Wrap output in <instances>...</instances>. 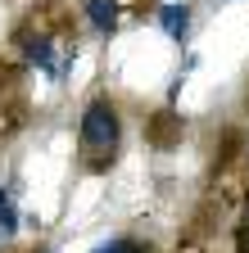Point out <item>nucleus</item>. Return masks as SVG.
<instances>
[{
  "mask_svg": "<svg viewBox=\"0 0 249 253\" xmlns=\"http://www.w3.org/2000/svg\"><path fill=\"white\" fill-rule=\"evenodd\" d=\"M122 109L113 95H91L86 109H82V122H77V168L86 176H104L118 168L122 158Z\"/></svg>",
  "mask_w": 249,
  "mask_h": 253,
  "instance_id": "nucleus-1",
  "label": "nucleus"
},
{
  "mask_svg": "<svg viewBox=\"0 0 249 253\" xmlns=\"http://www.w3.org/2000/svg\"><path fill=\"white\" fill-rule=\"evenodd\" d=\"M18 45H23V59L32 63V68L50 73L54 82L64 77V73H59V63H54V37H50V32H23V37H18Z\"/></svg>",
  "mask_w": 249,
  "mask_h": 253,
  "instance_id": "nucleus-2",
  "label": "nucleus"
},
{
  "mask_svg": "<svg viewBox=\"0 0 249 253\" xmlns=\"http://www.w3.org/2000/svg\"><path fill=\"white\" fill-rule=\"evenodd\" d=\"M154 23L163 27V37L186 45V37H191V5L186 0H163V5H154Z\"/></svg>",
  "mask_w": 249,
  "mask_h": 253,
  "instance_id": "nucleus-3",
  "label": "nucleus"
},
{
  "mask_svg": "<svg viewBox=\"0 0 249 253\" xmlns=\"http://www.w3.org/2000/svg\"><path fill=\"white\" fill-rule=\"evenodd\" d=\"M82 18L96 27V37H113L122 18V0H82Z\"/></svg>",
  "mask_w": 249,
  "mask_h": 253,
  "instance_id": "nucleus-4",
  "label": "nucleus"
},
{
  "mask_svg": "<svg viewBox=\"0 0 249 253\" xmlns=\"http://www.w3.org/2000/svg\"><path fill=\"white\" fill-rule=\"evenodd\" d=\"M18 231V212H14V204L5 199V204H0V240H9Z\"/></svg>",
  "mask_w": 249,
  "mask_h": 253,
  "instance_id": "nucleus-5",
  "label": "nucleus"
},
{
  "mask_svg": "<svg viewBox=\"0 0 249 253\" xmlns=\"http://www.w3.org/2000/svg\"><path fill=\"white\" fill-rule=\"evenodd\" d=\"M96 253H149V249L136 244V240H109V244H100Z\"/></svg>",
  "mask_w": 249,
  "mask_h": 253,
  "instance_id": "nucleus-6",
  "label": "nucleus"
}]
</instances>
